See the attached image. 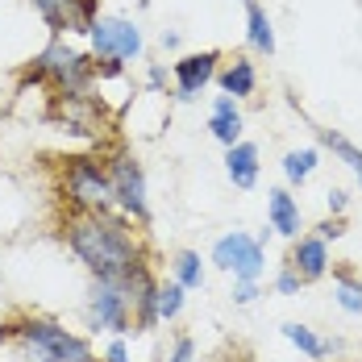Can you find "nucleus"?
<instances>
[{
  "label": "nucleus",
  "mask_w": 362,
  "mask_h": 362,
  "mask_svg": "<svg viewBox=\"0 0 362 362\" xmlns=\"http://www.w3.org/2000/svg\"><path fill=\"white\" fill-rule=\"evenodd\" d=\"M63 233H67L71 254L88 267L92 279H121L146 262L142 242H138L129 217H121V213H71L63 221Z\"/></svg>",
  "instance_id": "1"
},
{
  "label": "nucleus",
  "mask_w": 362,
  "mask_h": 362,
  "mask_svg": "<svg viewBox=\"0 0 362 362\" xmlns=\"http://www.w3.org/2000/svg\"><path fill=\"white\" fill-rule=\"evenodd\" d=\"M0 346H17L30 362H100L92 346L46 317H21L0 325Z\"/></svg>",
  "instance_id": "2"
},
{
  "label": "nucleus",
  "mask_w": 362,
  "mask_h": 362,
  "mask_svg": "<svg viewBox=\"0 0 362 362\" xmlns=\"http://www.w3.org/2000/svg\"><path fill=\"white\" fill-rule=\"evenodd\" d=\"M30 75L50 83L59 96H88V88L96 83V59L75 50L67 37H50V46L34 59Z\"/></svg>",
  "instance_id": "3"
},
{
  "label": "nucleus",
  "mask_w": 362,
  "mask_h": 362,
  "mask_svg": "<svg viewBox=\"0 0 362 362\" xmlns=\"http://www.w3.org/2000/svg\"><path fill=\"white\" fill-rule=\"evenodd\" d=\"M63 196L71 200V213H112V183L109 163L92 154H75L63 163Z\"/></svg>",
  "instance_id": "4"
},
{
  "label": "nucleus",
  "mask_w": 362,
  "mask_h": 362,
  "mask_svg": "<svg viewBox=\"0 0 362 362\" xmlns=\"http://www.w3.org/2000/svg\"><path fill=\"white\" fill-rule=\"evenodd\" d=\"M88 325L105 329L112 337L134 333V296H129V279H92L88 291Z\"/></svg>",
  "instance_id": "5"
},
{
  "label": "nucleus",
  "mask_w": 362,
  "mask_h": 362,
  "mask_svg": "<svg viewBox=\"0 0 362 362\" xmlns=\"http://www.w3.org/2000/svg\"><path fill=\"white\" fill-rule=\"evenodd\" d=\"M109 183H112V200L121 209V217L150 225V200H146V171L142 163L125 150H117L109 158Z\"/></svg>",
  "instance_id": "6"
},
{
  "label": "nucleus",
  "mask_w": 362,
  "mask_h": 362,
  "mask_svg": "<svg viewBox=\"0 0 362 362\" xmlns=\"http://www.w3.org/2000/svg\"><path fill=\"white\" fill-rule=\"evenodd\" d=\"M213 262L221 271H229L238 284H258V275H262V242L250 238V233H242V229H233V233L217 238Z\"/></svg>",
  "instance_id": "7"
},
{
  "label": "nucleus",
  "mask_w": 362,
  "mask_h": 362,
  "mask_svg": "<svg viewBox=\"0 0 362 362\" xmlns=\"http://www.w3.org/2000/svg\"><path fill=\"white\" fill-rule=\"evenodd\" d=\"M88 42H92V59H138L142 54V30L125 17H100L92 30H88Z\"/></svg>",
  "instance_id": "8"
},
{
  "label": "nucleus",
  "mask_w": 362,
  "mask_h": 362,
  "mask_svg": "<svg viewBox=\"0 0 362 362\" xmlns=\"http://www.w3.org/2000/svg\"><path fill=\"white\" fill-rule=\"evenodd\" d=\"M221 50H200V54H183L180 63H171V79H175V100H196L213 79H217Z\"/></svg>",
  "instance_id": "9"
},
{
  "label": "nucleus",
  "mask_w": 362,
  "mask_h": 362,
  "mask_svg": "<svg viewBox=\"0 0 362 362\" xmlns=\"http://www.w3.org/2000/svg\"><path fill=\"white\" fill-rule=\"evenodd\" d=\"M125 279H129V296H134V333H150L158 325V279H154L150 262L134 267Z\"/></svg>",
  "instance_id": "10"
},
{
  "label": "nucleus",
  "mask_w": 362,
  "mask_h": 362,
  "mask_svg": "<svg viewBox=\"0 0 362 362\" xmlns=\"http://www.w3.org/2000/svg\"><path fill=\"white\" fill-rule=\"evenodd\" d=\"M284 267H291V271L300 275V284H317V279L329 275V246L317 233H300V238L291 242Z\"/></svg>",
  "instance_id": "11"
},
{
  "label": "nucleus",
  "mask_w": 362,
  "mask_h": 362,
  "mask_svg": "<svg viewBox=\"0 0 362 362\" xmlns=\"http://www.w3.org/2000/svg\"><path fill=\"white\" fill-rule=\"evenodd\" d=\"M267 221H271V229L279 238H288V242L300 238L304 221H300V204H296V196H291L288 187H271L267 192Z\"/></svg>",
  "instance_id": "12"
},
{
  "label": "nucleus",
  "mask_w": 362,
  "mask_h": 362,
  "mask_svg": "<svg viewBox=\"0 0 362 362\" xmlns=\"http://www.w3.org/2000/svg\"><path fill=\"white\" fill-rule=\"evenodd\" d=\"M242 129H246V121H242V112H238V100H233V96H217V100H213V117H209V134L229 150V146L242 142Z\"/></svg>",
  "instance_id": "13"
},
{
  "label": "nucleus",
  "mask_w": 362,
  "mask_h": 362,
  "mask_svg": "<svg viewBox=\"0 0 362 362\" xmlns=\"http://www.w3.org/2000/svg\"><path fill=\"white\" fill-rule=\"evenodd\" d=\"M217 83L225 96H233V100H250L254 88H258V67H254L246 54H238L233 63H225L217 71Z\"/></svg>",
  "instance_id": "14"
},
{
  "label": "nucleus",
  "mask_w": 362,
  "mask_h": 362,
  "mask_svg": "<svg viewBox=\"0 0 362 362\" xmlns=\"http://www.w3.org/2000/svg\"><path fill=\"white\" fill-rule=\"evenodd\" d=\"M225 175L233 180V187H254L258 183V146L238 142L225 150Z\"/></svg>",
  "instance_id": "15"
},
{
  "label": "nucleus",
  "mask_w": 362,
  "mask_h": 362,
  "mask_svg": "<svg viewBox=\"0 0 362 362\" xmlns=\"http://www.w3.org/2000/svg\"><path fill=\"white\" fill-rule=\"evenodd\" d=\"M333 296L341 304V313L362 317V275L346 262H333Z\"/></svg>",
  "instance_id": "16"
},
{
  "label": "nucleus",
  "mask_w": 362,
  "mask_h": 362,
  "mask_svg": "<svg viewBox=\"0 0 362 362\" xmlns=\"http://www.w3.org/2000/svg\"><path fill=\"white\" fill-rule=\"evenodd\" d=\"M284 337H288L291 346L304 354V358H313V362H325L333 350H337V341H329V337H321L317 329H308V325H296V321H288L284 325Z\"/></svg>",
  "instance_id": "17"
},
{
  "label": "nucleus",
  "mask_w": 362,
  "mask_h": 362,
  "mask_svg": "<svg viewBox=\"0 0 362 362\" xmlns=\"http://www.w3.org/2000/svg\"><path fill=\"white\" fill-rule=\"evenodd\" d=\"M246 42L258 54H275V30H271V17L258 0H246Z\"/></svg>",
  "instance_id": "18"
},
{
  "label": "nucleus",
  "mask_w": 362,
  "mask_h": 362,
  "mask_svg": "<svg viewBox=\"0 0 362 362\" xmlns=\"http://www.w3.org/2000/svg\"><path fill=\"white\" fill-rule=\"evenodd\" d=\"M34 13L46 21L50 37H63L71 34V21H75V0H30Z\"/></svg>",
  "instance_id": "19"
},
{
  "label": "nucleus",
  "mask_w": 362,
  "mask_h": 362,
  "mask_svg": "<svg viewBox=\"0 0 362 362\" xmlns=\"http://www.w3.org/2000/svg\"><path fill=\"white\" fill-rule=\"evenodd\" d=\"M317 138H321V146H325V150H333V154H337V158H341L354 175H358V187H362V150H358V146L350 142V138H341L337 129H317Z\"/></svg>",
  "instance_id": "20"
},
{
  "label": "nucleus",
  "mask_w": 362,
  "mask_h": 362,
  "mask_svg": "<svg viewBox=\"0 0 362 362\" xmlns=\"http://www.w3.org/2000/svg\"><path fill=\"white\" fill-rule=\"evenodd\" d=\"M171 271H175V284L183 291H200L204 288V262H200V254L196 250H180L175 254V262H171Z\"/></svg>",
  "instance_id": "21"
},
{
  "label": "nucleus",
  "mask_w": 362,
  "mask_h": 362,
  "mask_svg": "<svg viewBox=\"0 0 362 362\" xmlns=\"http://www.w3.org/2000/svg\"><path fill=\"white\" fill-rule=\"evenodd\" d=\"M317 163H321L317 146H304V150H288V154H284V175H288L291 187H300V183H304L308 175H313V171H317Z\"/></svg>",
  "instance_id": "22"
},
{
  "label": "nucleus",
  "mask_w": 362,
  "mask_h": 362,
  "mask_svg": "<svg viewBox=\"0 0 362 362\" xmlns=\"http://www.w3.org/2000/svg\"><path fill=\"white\" fill-rule=\"evenodd\" d=\"M183 300H187V291H183L175 279H171V284H158V321L171 325V321L183 313Z\"/></svg>",
  "instance_id": "23"
},
{
  "label": "nucleus",
  "mask_w": 362,
  "mask_h": 362,
  "mask_svg": "<svg viewBox=\"0 0 362 362\" xmlns=\"http://www.w3.org/2000/svg\"><path fill=\"white\" fill-rule=\"evenodd\" d=\"M96 21H100V0H75L71 34H88V30H92Z\"/></svg>",
  "instance_id": "24"
},
{
  "label": "nucleus",
  "mask_w": 362,
  "mask_h": 362,
  "mask_svg": "<svg viewBox=\"0 0 362 362\" xmlns=\"http://www.w3.org/2000/svg\"><path fill=\"white\" fill-rule=\"evenodd\" d=\"M300 288H304V284H300V275H296L291 267H284V271L275 275V291H279V296H300Z\"/></svg>",
  "instance_id": "25"
},
{
  "label": "nucleus",
  "mask_w": 362,
  "mask_h": 362,
  "mask_svg": "<svg viewBox=\"0 0 362 362\" xmlns=\"http://www.w3.org/2000/svg\"><path fill=\"white\" fill-rule=\"evenodd\" d=\"M171 362H196V337L180 333L175 346H171Z\"/></svg>",
  "instance_id": "26"
},
{
  "label": "nucleus",
  "mask_w": 362,
  "mask_h": 362,
  "mask_svg": "<svg viewBox=\"0 0 362 362\" xmlns=\"http://www.w3.org/2000/svg\"><path fill=\"white\" fill-rule=\"evenodd\" d=\"M167 79H171V71H167L163 63H150V71H146V92H167Z\"/></svg>",
  "instance_id": "27"
},
{
  "label": "nucleus",
  "mask_w": 362,
  "mask_h": 362,
  "mask_svg": "<svg viewBox=\"0 0 362 362\" xmlns=\"http://www.w3.org/2000/svg\"><path fill=\"white\" fill-rule=\"evenodd\" d=\"M341 233H346V221L341 217H329V221H321V225H317V238H321V242H337V238H341Z\"/></svg>",
  "instance_id": "28"
},
{
  "label": "nucleus",
  "mask_w": 362,
  "mask_h": 362,
  "mask_svg": "<svg viewBox=\"0 0 362 362\" xmlns=\"http://www.w3.org/2000/svg\"><path fill=\"white\" fill-rule=\"evenodd\" d=\"M100 362H129V350H125V337H112L105 346V358Z\"/></svg>",
  "instance_id": "29"
},
{
  "label": "nucleus",
  "mask_w": 362,
  "mask_h": 362,
  "mask_svg": "<svg viewBox=\"0 0 362 362\" xmlns=\"http://www.w3.org/2000/svg\"><path fill=\"white\" fill-rule=\"evenodd\" d=\"M350 209V196H346V187H329V213L333 217H341Z\"/></svg>",
  "instance_id": "30"
},
{
  "label": "nucleus",
  "mask_w": 362,
  "mask_h": 362,
  "mask_svg": "<svg viewBox=\"0 0 362 362\" xmlns=\"http://www.w3.org/2000/svg\"><path fill=\"white\" fill-rule=\"evenodd\" d=\"M254 296H258V284H238L233 288V304H254Z\"/></svg>",
  "instance_id": "31"
},
{
  "label": "nucleus",
  "mask_w": 362,
  "mask_h": 362,
  "mask_svg": "<svg viewBox=\"0 0 362 362\" xmlns=\"http://www.w3.org/2000/svg\"><path fill=\"white\" fill-rule=\"evenodd\" d=\"M158 42H163V50H180V42H183V37L175 34V30H163V34H158Z\"/></svg>",
  "instance_id": "32"
}]
</instances>
